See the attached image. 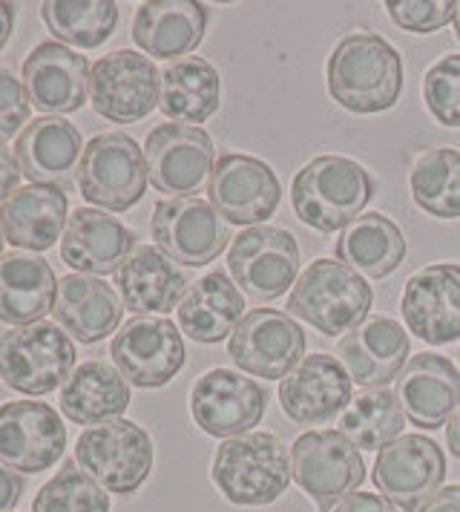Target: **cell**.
Returning <instances> with one entry per match:
<instances>
[{
	"label": "cell",
	"mask_w": 460,
	"mask_h": 512,
	"mask_svg": "<svg viewBox=\"0 0 460 512\" xmlns=\"http://www.w3.org/2000/svg\"><path fill=\"white\" fill-rule=\"evenodd\" d=\"M328 95L357 116L386 113L403 93V58L374 32H351L325 64Z\"/></svg>",
	"instance_id": "1"
},
{
	"label": "cell",
	"mask_w": 460,
	"mask_h": 512,
	"mask_svg": "<svg viewBox=\"0 0 460 512\" xmlns=\"http://www.w3.org/2000/svg\"><path fill=\"white\" fill-rule=\"evenodd\" d=\"M374 196V179L348 156H317L291 182V205L302 225L320 233L345 231Z\"/></svg>",
	"instance_id": "2"
},
{
	"label": "cell",
	"mask_w": 460,
	"mask_h": 512,
	"mask_svg": "<svg viewBox=\"0 0 460 512\" xmlns=\"http://www.w3.org/2000/svg\"><path fill=\"white\" fill-rule=\"evenodd\" d=\"M210 478L236 507H268L288 489L291 455L274 432H248L219 443Z\"/></svg>",
	"instance_id": "3"
},
{
	"label": "cell",
	"mask_w": 460,
	"mask_h": 512,
	"mask_svg": "<svg viewBox=\"0 0 460 512\" xmlns=\"http://www.w3.org/2000/svg\"><path fill=\"white\" fill-rule=\"evenodd\" d=\"M374 291L357 271L340 259H314L294 282L288 297V314L325 337L348 334L368 320Z\"/></svg>",
	"instance_id": "4"
},
{
	"label": "cell",
	"mask_w": 460,
	"mask_h": 512,
	"mask_svg": "<svg viewBox=\"0 0 460 512\" xmlns=\"http://www.w3.org/2000/svg\"><path fill=\"white\" fill-rule=\"evenodd\" d=\"M75 372V346L55 323H32L0 337V383L21 395H49Z\"/></svg>",
	"instance_id": "5"
},
{
	"label": "cell",
	"mask_w": 460,
	"mask_h": 512,
	"mask_svg": "<svg viewBox=\"0 0 460 512\" xmlns=\"http://www.w3.org/2000/svg\"><path fill=\"white\" fill-rule=\"evenodd\" d=\"M75 464L98 487L115 495H133L153 469V441L133 420H107L81 432Z\"/></svg>",
	"instance_id": "6"
},
{
	"label": "cell",
	"mask_w": 460,
	"mask_h": 512,
	"mask_svg": "<svg viewBox=\"0 0 460 512\" xmlns=\"http://www.w3.org/2000/svg\"><path fill=\"white\" fill-rule=\"evenodd\" d=\"M144 150L127 133H98L84 147L75 185L95 208L124 213L136 208L147 190Z\"/></svg>",
	"instance_id": "7"
},
{
	"label": "cell",
	"mask_w": 460,
	"mask_h": 512,
	"mask_svg": "<svg viewBox=\"0 0 460 512\" xmlns=\"http://www.w3.org/2000/svg\"><path fill=\"white\" fill-rule=\"evenodd\" d=\"M291 472L299 489L320 512H331L343 504L366 481V464L357 446L331 429L299 435L291 446Z\"/></svg>",
	"instance_id": "8"
},
{
	"label": "cell",
	"mask_w": 460,
	"mask_h": 512,
	"mask_svg": "<svg viewBox=\"0 0 460 512\" xmlns=\"http://www.w3.org/2000/svg\"><path fill=\"white\" fill-rule=\"evenodd\" d=\"M228 268L233 282L256 303L276 300L299 280L297 239L276 225L245 228L230 245Z\"/></svg>",
	"instance_id": "9"
},
{
	"label": "cell",
	"mask_w": 460,
	"mask_h": 512,
	"mask_svg": "<svg viewBox=\"0 0 460 512\" xmlns=\"http://www.w3.org/2000/svg\"><path fill=\"white\" fill-rule=\"evenodd\" d=\"M213 139L202 127L159 124L144 139L147 179L170 199H190L202 193L213 173Z\"/></svg>",
	"instance_id": "10"
},
{
	"label": "cell",
	"mask_w": 460,
	"mask_h": 512,
	"mask_svg": "<svg viewBox=\"0 0 460 512\" xmlns=\"http://www.w3.org/2000/svg\"><path fill=\"white\" fill-rule=\"evenodd\" d=\"M161 75L136 49H118L92 64V110L113 124H136L159 107Z\"/></svg>",
	"instance_id": "11"
},
{
	"label": "cell",
	"mask_w": 460,
	"mask_h": 512,
	"mask_svg": "<svg viewBox=\"0 0 460 512\" xmlns=\"http://www.w3.org/2000/svg\"><path fill=\"white\" fill-rule=\"evenodd\" d=\"M150 236L182 268H205L228 248V222L210 202L190 199H161L150 216Z\"/></svg>",
	"instance_id": "12"
},
{
	"label": "cell",
	"mask_w": 460,
	"mask_h": 512,
	"mask_svg": "<svg viewBox=\"0 0 460 512\" xmlns=\"http://www.w3.org/2000/svg\"><path fill=\"white\" fill-rule=\"evenodd\" d=\"M115 369L138 389H161L184 369L182 331L167 317H133L110 343Z\"/></svg>",
	"instance_id": "13"
},
{
	"label": "cell",
	"mask_w": 460,
	"mask_h": 512,
	"mask_svg": "<svg viewBox=\"0 0 460 512\" xmlns=\"http://www.w3.org/2000/svg\"><path fill=\"white\" fill-rule=\"evenodd\" d=\"M207 196L225 222L256 228L276 213L282 185L268 162L245 153H225L213 164Z\"/></svg>",
	"instance_id": "14"
},
{
	"label": "cell",
	"mask_w": 460,
	"mask_h": 512,
	"mask_svg": "<svg viewBox=\"0 0 460 512\" xmlns=\"http://www.w3.org/2000/svg\"><path fill=\"white\" fill-rule=\"evenodd\" d=\"M374 487L400 512H417L446 478L443 449L423 435H400L374 458Z\"/></svg>",
	"instance_id": "15"
},
{
	"label": "cell",
	"mask_w": 460,
	"mask_h": 512,
	"mask_svg": "<svg viewBox=\"0 0 460 512\" xmlns=\"http://www.w3.org/2000/svg\"><path fill=\"white\" fill-rule=\"evenodd\" d=\"M228 354L251 377L282 380L305 360V331L282 311L253 308L230 334Z\"/></svg>",
	"instance_id": "16"
},
{
	"label": "cell",
	"mask_w": 460,
	"mask_h": 512,
	"mask_svg": "<svg viewBox=\"0 0 460 512\" xmlns=\"http://www.w3.org/2000/svg\"><path fill=\"white\" fill-rule=\"evenodd\" d=\"M67 452V426L41 400H12L0 406V461L18 475H41Z\"/></svg>",
	"instance_id": "17"
},
{
	"label": "cell",
	"mask_w": 460,
	"mask_h": 512,
	"mask_svg": "<svg viewBox=\"0 0 460 512\" xmlns=\"http://www.w3.org/2000/svg\"><path fill=\"white\" fill-rule=\"evenodd\" d=\"M268 409V392L233 369H210L190 392V415L196 426L213 438L248 435Z\"/></svg>",
	"instance_id": "18"
},
{
	"label": "cell",
	"mask_w": 460,
	"mask_h": 512,
	"mask_svg": "<svg viewBox=\"0 0 460 512\" xmlns=\"http://www.w3.org/2000/svg\"><path fill=\"white\" fill-rule=\"evenodd\" d=\"M403 323L429 346L460 340V265L435 262L414 271L403 288Z\"/></svg>",
	"instance_id": "19"
},
{
	"label": "cell",
	"mask_w": 460,
	"mask_h": 512,
	"mask_svg": "<svg viewBox=\"0 0 460 512\" xmlns=\"http://www.w3.org/2000/svg\"><path fill=\"white\" fill-rule=\"evenodd\" d=\"M90 61L58 41H44L23 61V87L41 113H78L90 98Z\"/></svg>",
	"instance_id": "20"
},
{
	"label": "cell",
	"mask_w": 460,
	"mask_h": 512,
	"mask_svg": "<svg viewBox=\"0 0 460 512\" xmlns=\"http://www.w3.org/2000/svg\"><path fill=\"white\" fill-rule=\"evenodd\" d=\"M337 360L363 389H386L406 369L412 343L406 328L391 317H368L363 326L348 331L337 343Z\"/></svg>",
	"instance_id": "21"
},
{
	"label": "cell",
	"mask_w": 460,
	"mask_h": 512,
	"mask_svg": "<svg viewBox=\"0 0 460 512\" xmlns=\"http://www.w3.org/2000/svg\"><path fill=\"white\" fill-rule=\"evenodd\" d=\"M193 282L179 262L156 245H136L115 271L121 303L136 317H164L179 308Z\"/></svg>",
	"instance_id": "22"
},
{
	"label": "cell",
	"mask_w": 460,
	"mask_h": 512,
	"mask_svg": "<svg viewBox=\"0 0 460 512\" xmlns=\"http://www.w3.org/2000/svg\"><path fill=\"white\" fill-rule=\"evenodd\" d=\"M351 397V377L334 354H308L279 383V406L294 423H328Z\"/></svg>",
	"instance_id": "23"
},
{
	"label": "cell",
	"mask_w": 460,
	"mask_h": 512,
	"mask_svg": "<svg viewBox=\"0 0 460 512\" xmlns=\"http://www.w3.org/2000/svg\"><path fill=\"white\" fill-rule=\"evenodd\" d=\"M397 400L406 420L435 432L460 409V372L443 354H414L397 377Z\"/></svg>",
	"instance_id": "24"
},
{
	"label": "cell",
	"mask_w": 460,
	"mask_h": 512,
	"mask_svg": "<svg viewBox=\"0 0 460 512\" xmlns=\"http://www.w3.org/2000/svg\"><path fill=\"white\" fill-rule=\"evenodd\" d=\"M81 156L84 139L67 118H35L15 141V162L32 185L64 190L78 176Z\"/></svg>",
	"instance_id": "25"
},
{
	"label": "cell",
	"mask_w": 460,
	"mask_h": 512,
	"mask_svg": "<svg viewBox=\"0 0 460 512\" xmlns=\"http://www.w3.org/2000/svg\"><path fill=\"white\" fill-rule=\"evenodd\" d=\"M136 236L110 213L95 208H78L61 236V259L72 271L87 277H107L121 268L133 254Z\"/></svg>",
	"instance_id": "26"
},
{
	"label": "cell",
	"mask_w": 460,
	"mask_h": 512,
	"mask_svg": "<svg viewBox=\"0 0 460 512\" xmlns=\"http://www.w3.org/2000/svg\"><path fill=\"white\" fill-rule=\"evenodd\" d=\"M55 323L75 337L78 343H101L121 326L124 303L113 285L87 274H67L58 282V294L52 305Z\"/></svg>",
	"instance_id": "27"
},
{
	"label": "cell",
	"mask_w": 460,
	"mask_h": 512,
	"mask_svg": "<svg viewBox=\"0 0 460 512\" xmlns=\"http://www.w3.org/2000/svg\"><path fill=\"white\" fill-rule=\"evenodd\" d=\"M207 12L205 3L193 0H156L138 6L133 18V41L144 55L161 61L187 58L205 38Z\"/></svg>",
	"instance_id": "28"
},
{
	"label": "cell",
	"mask_w": 460,
	"mask_h": 512,
	"mask_svg": "<svg viewBox=\"0 0 460 512\" xmlns=\"http://www.w3.org/2000/svg\"><path fill=\"white\" fill-rule=\"evenodd\" d=\"M69 202L61 187H18L0 205V228L9 245L23 251H49L67 231Z\"/></svg>",
	"instance_id": "29"
},
{
	"label": "cell",
	"mask_w": 460,
	"mask_h": 512,
	"mask_svg": "<svg viewBox=\"0 0 460 512\" xmlns=\"http://www.w3.org/2000/svg\"><path fill=\"white\" fill-rule=\"evenodd\" d=\"M245 297L225 271H210L196 280L176 308L179 328L196 343H222L245 320Z\"/></svg>",
	"instance_id": "30"
},
{
	"label": "cell",
	"mask_w": 460,
	"mask_h": 512,
	"mask_svg": "<svg viewBox=\"0 0 460 512\" xmlns=\"http://www.w3.org/2000/svg\"><path fill=\"white\" fill-rule=\"evenodd\" d=\"M58 277L41 256H0V323L32 326L41 323L55 305Z\"/></svg>",
	"instance_id": "31"
},
{
	"label": "cell",
	"mask_w": 460,
	"mask_h": 512,
	"mask_svg": "<svg viewBox=\"0 0 460 512\" xmlns=\"http://www.w3.org/2000/svg\"><path fill=\"white\" fill-rule=\"evenodd\" d=\"M61 412L78 426H98L118 420L130 406V383L104 360H87L61 389Z\"/></svg>",
	"instance_id": "32"
},
{
	"label": "cell",
	"mask_w": 460,
	"mask_h": 512,
	"mask_svg": "<svg viewBox=\"0 0 460 512\" xmlns=\"http://www.w3.org/2000/svg\"><path fill=\"white\" fill-rule=\"evenodd\" d=\"M337 259L368 280H383L406 259V236L386 213H363L354 219L334 245Z\"/></svg>",
	"instance_id": "33"
},
{
	"label": "cell",
	"mask_w": 460,
	"mask_h": 512,
	"mask_svg": "<svg viewBox=\"0 0 460 512\" xmlns=\"http://www.w3.org/2000/svg\"><path fill=\"white\" fill-rule=\"evenodd\" d=\"M219 98H222L219 72L199 55H187L161 72L159 110L176 124L193 127L207 121L219 110Z\"/></svg>",
	"instance_id": "34"
},
{
	"label": "cell",
	"mask_w": 460,
	"mask_h": 512,
	"mask_svg": "<svg viewBox=\"0 0 460 512\" xmlns=\"http://www.w3.org/2000/svg\"><path fill=\"white\" fill-rule=\"evenodd\" d=\"M337 426H340V435L348 438L357 449L380 452L383 446L400 438L406 426V412L397 395L389 389H363L351 397Z\"/></svg>",
	"instance_id": "35"
},
{
	"label": "cell",
	"mask_w": 460,
	"mask_h": 512,
	"mask_svg": "<svg viewBox=\"0 0 460 512\" xmlns=\"http://www.w3.org/2000/svg\"><path fill=\"white\" fill-rule=\"evenodd\" d=\"M46 29L64 47L95 49L110 41L118 26V3L113 0H49L41 6Z\"/></svg>",
	"instance_id": "36"
},
{
	"label": "cell",
	"mask_w": 460,
	"mask_h": 512,
	"mask_svg": "<svg viewBox=\"0 0 460 512\" xmlns=\"http://www.w3.org/2000/svg\"><path fill=\"white\" fill-rule=\"evenodd\" d=\"M414 205L435 219H460V150L432 147L417 156L409 176Z\"/></svg>",
	"instance_id": "37"
},
{
	"label": "cell",
	"mask_w": 460,
	"mask_h": 512,
	"mask_svg": "<svg viewBox=\"0 0 460 512\" xmlns=\"http://www.w3.org/2000/svg\"><path fill=\"white\" fill-rule=\"evenodd\" d=\"M32 512H110V495L81 466L67 464L38 489Z\"/></svg>",
	"instance_id": "38"
},
{
	"label": "cell",
	"mask_w": 460,
	"mask_h": 512,
	"mask_svg": "<svg viewBox=\"0 0 460 512\" xmlns=\"http://www.w3.org/2000/svg\"><path fill=\"white\" fill-rule=\"evenodd\" d=\"M423 101L437 124L460 130V55H443L426 70Z\"/></svg>",
	"instance_id": "39"
},
{
	"label": "cell",
	"mask_w": 460,
	"mask_h": 512,
	"mask_svg": "<svg viewBox=\"0 0 460 512\" xmlns=\"http://www.w3.org/2000/svg\"><path fill=\"white\" fill-rule=\"evenodd\" d=\"M391 24L412 35H432L446 24H455L458 3H432V0H389L386 3Z\"/></svg>",
	"instance_id": "40"
},
{
	"label": "cell",
	"mask_w": 460,
	"mask_h": 512,
	"mask_svg": "<svg viewBox=\"0 0 460 512\" xmlns=\"http://www.w3.org/2000/svg\"><path fill=\"white\" fill-rule=\"evenodd\" d=\"M32 116V104L23 81L12 70L0 67V144L12 136H21Z\"/></svg>",
	"instance_id": "41"
},
{
	"label": "cell",
	"mask_w": 460,
	"mask_h": 512,
	"mask_svg": "<svg viewBox=\"0 0 460 512\" xmlns=\"http://www.w3.org/2000/svg\"><path fill=\"white\" fill-rule=\"evenodd\" d=\"M331 512H400L389 498L374 495V492H354L348 495L343 504H337Z\"/></svg>",
	"instance_id": "42"
},
{
	"label": "cell",
	"mask_w": 460,
	"mask_h": 512,
	"mask_svg": "<svg viewBox=\"0 0 460 512\" xmlns=\"http://www.w3.org/2000/svg\"><path fill=\"white\" fill-rule=\"evenodd\" d=\"M23 495V478L0 461V512H9L18 507Z\"/></svg>",
	"instance_id": "43"
},
{
	"label": "cell",
	"mask_w": 460,
	"mask_h": 512,
	"mask_svg": "<svg viewBox=\"0 0 460 512\" xmlns=\"http://www.w3.org/2000/svg\"><path fill=\"white\" fill-rule=\"evenodd\" d=\"M18 182H21V167L15 162V156L0 144V205L18 190Z\"/></svg>",
	"instance_id": "44"
},
{
	"label": "cell",
	"mask_w": 460,
	"mask_h": 512,
	"mask_svg": "<svg viewBox=\"0 0 460 512\" xmlns=\"http://www.w3.org/2000/svg\"><path fill=\"white\" fill-rule=\"evenodd\" d=\"M417 512H460V484L440 487Z\"/></svg>",
	"instance_id": "45"
},
{
	"label": "cell",
	"mask_w": 460,
	"mask_h": 512,
	"mask_svg": "<svg viewBox=\"0 0 460 512\" xmlns=\"http://www.w3.org/2000/svg\"><path fill=\"white\" fill-rule=\"evenodd\" d=\"M12 29H15V6L12 3H0V52L9 44Z\"/></svg>",
	"instance_id": "46"
},
{
	"label": "cell",
	"mask_w": 460,
	"mask_h": 512,
	"mask_svg": "<svg viewBox=\"0 0 460 512\" xmlns=\"http://www.w3.org/2000/svg\"><path fill=\"white\" fill-rule=\"evenodd\" d=\"M446 443H449V452L460 461V409L446 423Z\"/></svg>",
	"instance_id": "47"
},
{
	"label": "cell",
	"mask_w": 460,
	"mask_h": 512,
	"mask_svg": "<svg viewBox=\"0 0 460 512\" xmlns=\"http://www.w3.org/2000/svg\"><path fill=\"white\" fill-rule=\"evenodd\" d=\"M455 35H458V41H460V3H458V15H455Z\"/></svg>",
	"instance_id": "48"
},
{
	"label": "cell",
	"mask_w": 460,
	"mask_h": 512,
	"mask_svg": "<svg viewBox=\"0 0 460 512\" xmlns=\"http://www.w3.org/2000/svg\"><path fill=\"white\" fill-rule=\"evenodd\" d=\"M3 242H6V236H3V228H0V256H3Z\"/></svg>",
	"instance_id": "49"
}]
</instances>
